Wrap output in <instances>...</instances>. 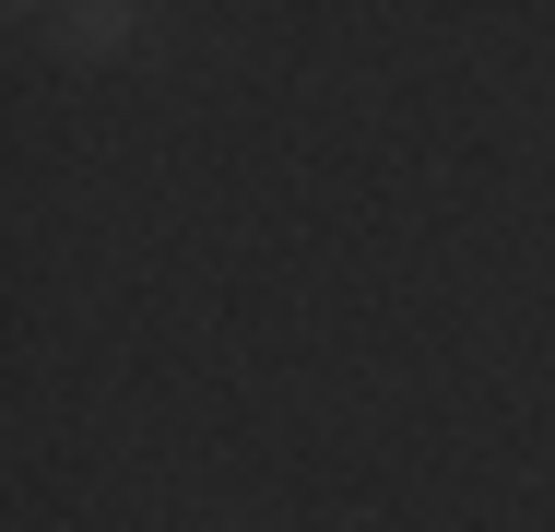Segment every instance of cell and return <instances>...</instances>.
Returning a JSON list of instances; mask_svg holds the SVG:
<instances>
[{
  "mask_svg": "<svg viewBox=\"0 0 555 532\" xmlns=\"http://www.w3.org/2000/svg\"><path fill=\"white\" fill-rule=\"evenodd\" d=\"M130 24H142L130 0H83V12H48V36H60L72 60H107V48H130Z\"/></svg>",
  "mask_w": 555,
  "mask_h": 532,
  "instance_id": "1",
  "label": "cell"
}]
</instances>
